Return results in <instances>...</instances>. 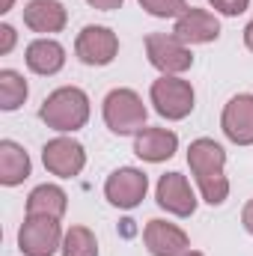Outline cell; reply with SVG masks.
I'll return each instance as SVG.
<instances>
[{"instance_id":"obj_1","label":"cell","mask_w":253,"mask_h":256,"mask_svg":"<svg viewBox=\"0 0 253 256\" xmlns=\"http://www.w3.org/2000/svg\"><path fill=\"white\" fill-rule=\"evenodd\" d=\"M188 167H190V173L196 176L202 200L208 206H224L226 196H230V179L224 176V167H226L224 146L208 140V137L194 140L188 149Z\"/></svg>"},{"instance_id":"obj_2","label":"cell","mask_w":253,"mask_h":256,"mask_svg":"<svg viewBox=\"0 0 253 256\" xmlns=\"http://www.w3.org/2000/svg\"><path fill=\"white\" fill-rule=\"evenodd\" d=\"M39 120L60 134H74L90 122V96L80 86H60L42 102Z\"/></svg>"},{"instance_id":"obj_3","label":"cell","mask_w":253,"mask_h":256,"mask_svg":"<svg viewBox=\"0 0 253 256\" xmlns=\"http://www.w3.org/2000/svg\"><path fill=\"white\" fill-rule=\"evenodd\" d=\"M104 122L114 134L126 137V134H140L146 128V104L134 90H114L104 98Z\"/></svg>"},{"instance_id":"obj_4","label":"cell","mask_w":253,"mask_h":256,"mask_svg":"<svg viewBox=\"0 0 253 256\" xmlns=\"http://www.w3.org/2000/svg\"><path fill=\"white\" fill-rule=\"evenodd\" d=\"M149 98H152L155 110L164 120H170V122L185 120L190 110H194V86H190L188 80L176 78V74H161L152 84Z\"/></svg>"},{"instance_id":"obj_5","label":"cell","mask_w":253,"mask_h":256,"mask_svg":"<svg viewBox=\"0 0 253 256\" xmlns=\"http://www.w3.org/2000/svg\"><path fill=\"white\" fill-rule=\"evenodd\" d=\"M146 57L161 74H182L194 66V54L185 42L173 33H149L146 36Z\"/></svg>"},{"instance_id":"obj_6","label":"cell","mask_w":253,"mask_h":256,"mask_svg":"<svg viewBox=\"0 0 253 256\" xmlns=\"http://www.w3.org/2000/svg\"><path fill=\"white\" fill-rule=\"evenodd\" d=\"M63 230L54 218H27L18 232V248L24 256H54L63 250Z\"/></svg>"},{"instance_id":"obj_7","label":"cell","mask_w":253,"mask_h":256,"mask_svg":"<svg viewBox=\"0 0 253 256\" xmlns=\"http://www.w3.org/2000/svg\"><path fill=\"white\" fill-rule=\"evenodd\" d=\"M74 54L84 66H110L120 54V36L110 27H84L74 42Z\"/></svg>"},{"instance_id":"obj_8","label":"cell","mask_w":253,"mask_h":256,"mask_svg":"<svg viewBox=\"0 0 253 256\" xmlns=\"http://www.w3.org/2000/svg\"><path fill=\"white\" fill-rule=\"evenodd\" d=\"M146 191H149V176L137 167H120L104 182V196L110 200V206L126 208V212L137 208L146 200Z\"/></svg>"},{"instance_id":"obj_9","label":"cell","mask_w":253,"mask_h":256,"mask_svg":"<svg viewBox=\"0 0 253 256\" xmlns=\"http://www.w3.org/2000/svg\"><path fill=\"white\" fill-rule=\"evenodd\" d=\"M42 161H45L48 173H54L60 179H74L86 167V149L78 140H72V137H57V140L45 143Z\"/></svg>"},{"instance_id":"obj_10","label":"cell","mask_w":253,"mask_h":256,"mask_svg":"<svg viewBox=\"0 0 253 256\" xmlns=\"http://www.w3.org/2000/svg\"><path fill=\"white\" fill-rule=\"evenodd\" d=\"M155 200L161 208H167L170 214L176 218H190L196 212V194L190 191L188 179L182 173H164L158 179V188H155Z\"/></svg>"},{"instance_id":"obj_11","label":"cell","mask_w":253,"mask_h":256,"mask_svg":"<svg viewBox=\"0 0 253 256\" xmlns=\"http://www.w3.org/2000/svg\"><path fill=\"white\" fill-rule=\"evenodd\" d=\"M220 128L226 140H232L236 146H253V96L242 92L230 98L220 116Z\"/></svg>"},{"instance_id":"obj_12","label":"cell","mask_w":253,"mask_h":256,"mask_svg":"<svg viewBox=\"0 0 253 256\" xmlns=\"http://www.w3.org/2000/svg\"><path fill=\"white\" fill-rule=\"evenodd\" d=\"M143 242L152 256H182L190 250V238L185 236V230H179L176 224L158 220V218L146 224Z\"/></svg>"},{"instance_id":"obj_13","label":"cell","mask_w":253,"mask_h":256,"mask_svg":"<svg viewBox=\"0 0 253 256\" xmlns=\"http://www.w3.org/2000/svg\"><path fill=\"white\" fill-rule=\"evenodd\" d=\"M173 36L185 45H206L220 36V21L206 9H188L182 18H176Z\"/></svg>"},{"instance_id":"obj_14","label":"cell","mask_w":253,"mask_h":256,"mask_svg":"<svg viewBox=\"0 0 253 256\" xmlns=\"http://www.w3.org/2000/svg\"><path fill=\"white\" fill-rule=\"evenodd\" d=\"M176 149H179V137H176V131H167V128H143L134 137V155L149 164L170 161L176 155Z\"/></svg>"},{"instance_id":"obj_15","label":"cell","mask_w":253,"mask_h":256,"mask_svg":"<svg viewBox=\"0 0 253 256\" xmlns=\"http://www.w3.org/2000/svg\"><path fill=\"white\" fill-rule=\"evenodd\" d=\"M68 12L60 0H30L24 6V24L33 33H63Z\"/></svg>"},{"instance_id":"obj_16","label":"cell","mask_w":253,"mask_h":256,"mask_svg":"<svg viewBox=\"0 0 253 256\" xmlns=\"http://www.w3.org/2000/svg\"><path fill=\"white\" fill-rule=\"evenodd\" d=\"M30 155L24 152V146H18L15 140H0V185L15 188L24 179H30Z\"/></svg>"},{"instance_id":"obj_17","label":"cell","mask_w":253,"mask_h":256,"mask_svg":"<svg viewBox=\"0 0 253 256\" xmlns=\"http://www.w3.org/2000/svg\"><path fill=\"white\" fill-rule=\"evenodd\" d=\"M27 68L36 74H57L66 66V48L57 39H36L27 45Z\"/></svg>"},{"instance_id":"obj_18","label":"cell","mask_w":253,"mask_h":256,"mask_svg":"<svg viewBox=\"0 0 253 256\" xmlns=\"http://www.w3.org/2000/svg\"><path fill=\"white\" fill-rule=\"evenodd\" d=\"M68 208V196L57 185H39L27 196V218H54L60 220Z\"/></svg>"},{"instance_id":"obj_19","label":"cell","mask_w":253,"mask_h":256,"mask_svg":"<svg viewBox=\"0 0 253 256\" xmlns=\"http://www.w3.org/2000/svg\"><path fill=\"white\" fill-rule=\"evenodd\" d=\"M27 80L18 74V72H12V68H3L0 72V110H6V114H12V110H18L24 102H27Z\"/></svg>"},{"instance_id":"obj_20","label":"cell","mask_w":253,"mask_h":256,"mask_svg":"<svg viewBox=\"0 0 253 256\" xmlns=\"http://www.w3.org/2000/svg\"><path fill=\"white\" fill-rule=\"evenodd\" d=\"M63 256H98V242H96L92 230L72 226L63 238Z\"/></svg>"},{"instance_id":"obj_21","label":"cell","mask_w":253,"mask_h":256,"mask_svg":"<svg viewBox=\"0 0 253 256\" xmlns=\"http://www.w3.org/2000/svg\"><path fill=\"white\" fill-rule=\"evenodd\" d=\"M140 6L155 18H182L190 9L185 0H140Z\"/></svg>"},{"instance_id":"obj_22","label":"cell","mask_w":253,"mask_h":256,"mask_svg":"<svg viewBox=\"0 0 253 256\" xmlns=\"http://www.w3.org/2000/svg\"><path fill=\"white\" fill-rule=\"evenodd\" d=\"M208 3H212V9H214V12L230 15V18H236V15H242V12H248V6H250V0H208Z\"/></svg>"},{"instance_id":"obj_23","label":"cell","mask_w":253,"mask_h":256,"mask_svg":"<svg viewBox=\"0 0 253 256\" xmlns=\"http://www.w3.org/2000/svg\"><path fill=\"white\" fill-rule=\"evenodd\" d=\"M15 39H18L15 30H12L9 24H3V27H0V54H9V51L15 48Z\"/></svg>"},{"instance_id":"obj_24","label":"cell","mask_w":253,"mask_h":256,"mask_svg":"<svg viewBox=\"0 0 253 256\" xmlns=\"http://www.w3.org/2000/svg\"><path fill=\"white\" fill-rule=\"evenodd\" d=\"M92 9H98V12H114V9H120L126 0H86Z\"/></svg>"},{"instance_id":"obj_25","label":"cell","mask_w":253,"mask_h":256,"mask_svg":"<svg viewBox=\"0 0 253 256\" xmlns=\"http://www.w3.org/2000/svg\"><path fill=\"white\" fill-rule=\"evenodd\" d=\"M242 224H244V230L253 236V200L244 206V212H242Z\"/></svg>"},{"instance_id":"obj_26","label":"cell","mask_w":253,"mask_h":256,"mask_svg":"<svg viewBox=\"0 0 253 256\" xmlns=\"http://www.w3.org/2000/svg\"><path fill=\"white\" fill-rule=\"evenodd\" d=\"M244 45H248V48L253 51V21L248 24V27H244Z\"/></svg>"},{"instance_id":"obj_27","label":"cell","mask_w":253,"mask_h":256,"mask_svg":"<svg viewBox=\"0 0 253 256\" xmlns=\"http://www.w3.org/2000/svg\"><path fill=\"white\" fill-rule=\"evenodd\" d=\"M12 3H15V0H0V12H9V9H12Z\"/></svg>"},{"instance_id":"obj_28","label":"cell","mask_w":253,"mask_h":256,"mask_svg":"<svg viewBox=\"0 0 253 256\" xmlns=\"http://www.w3.org/2000/svg\"><path fill=\"white\" fill-rule=\"evenodd\" d=\"M182 256H202L200 250H188V254H182Z\"/></svg>"}]
</instances>
